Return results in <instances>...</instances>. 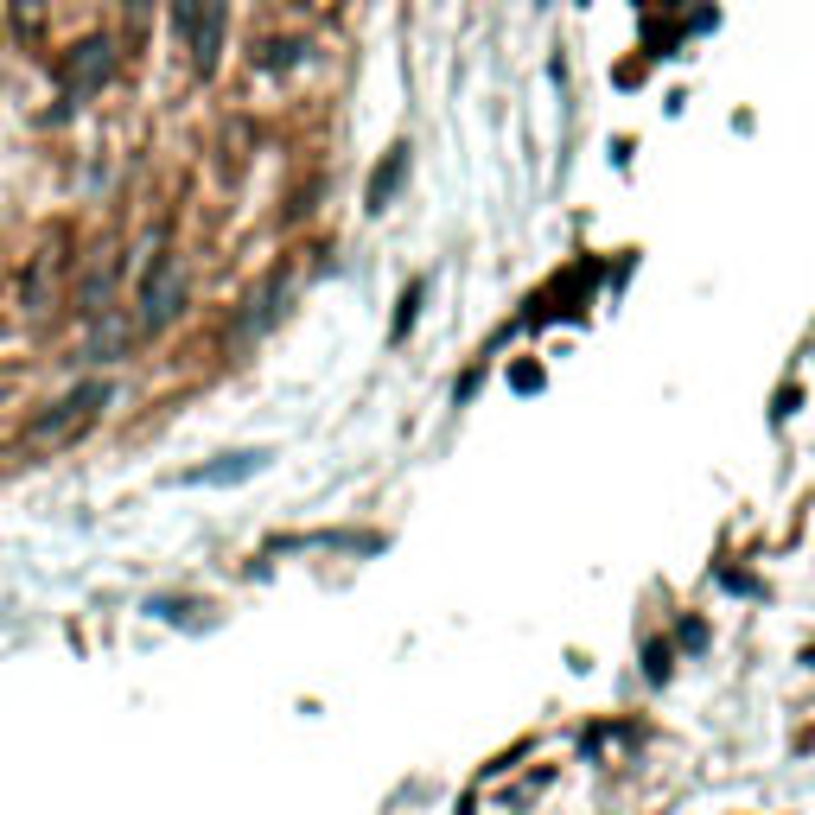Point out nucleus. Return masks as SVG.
<instances>
[{
    "mask_svg": "<svg viewBox=\"0 0 815 815\" xmlns=\"http://www.w3.org/2000/svg\"><path fill=\"white\" fill-rule=\"evenodd\" d=\"M102 402H109V389H102V383H83L77 395H64V402L51 408V414H39V421L26 427V440H20V446H32V453H51V446H64L71 433L90 427Z\"/></svg>",
    "mask_w": 815,
    "mask_h": 815,
    "instance_id": "1",
    "label": "nucleus"
},
{
    "mask_svg": "<svg viewBox=\"0 0 815 815\" xmlns=\"http://www.w3.org/2000/svg\"><path fill=\"white\" fill-rule=\"evenodd\" d=\"M179 300H185V262L179 255H153V268H147V281H141V312H134V325L141 332H160V325L179 319Z\"/></svg>",
    "mask_w": 815,
    "mask_h": 815,
    "instance_id": "2",
    "label": "nucleus"
},
{
    "mask_svg": "<svg viewBox=\"0 0 815 815\" xmlns=\"http://www.w3.org/2000/svg\"><path fill=\"white\" fill-rule=\"evenodd\" d=\"M172 20H179L185 39H192L198 71H211V64H217V45H223V0H179V7H172Z\"/></svg>",
    "mask_w": 815,
    "mask_h": 815,
    "instance_id": "3",
    "label": "nucleus"
},
{
    "mask_svg": "<svg viewBox=\"0 0 815 815\" xmlns=\"http://www.w3.org/2000/svg\"><path fill=\"white\" fill-rule=\"evenodd\" d=\"M109 71H115V51H109V39H90V45H83V58L71 64V96H90V90H96V83L109 77Z\"/></svg>",
    "mask_w": 815,
    "mask_h": 815,
    "instance_id": "4",
    "label": "nucleus"
},
{
    "mask_svg": "<svg viewBox=\"0 0 815 815\" xmlns=\"http://www.w3.org/2000/svg\"><path fill=\"white\" fill-rule=\"evenodd\" d=\"M262 459H268V453H236L230 465H204V472H192V484H236V478L262 472Z\"/></svg>",
    "mask_w": 815,
    "mask_h": 815,
    "instance_id": "5",
    "label": "nucleus"
},
{
    "mask_svg": "<svg viewBox=\"0 0 815 815\" xmlns=\"http://www.w3.org/2000/svg\"><path fill=\"white\" fill-rule=\"evenodd\" d=\"M402 172H408V147H395V153H389V166H383V172H376V179H370V211H383V204L395 198V185H402Z\"/></svg>",
    "mask_w": 815,
    "mask_h": 815,
    "instance_id": "6",
    "label": "nucleus"
},
{
    "mask_svg": "<svg viewBox=\"0 0 815 815\" xmlns=\"http://www.w3.org/2000/svg\"><path fill=\"white\" fill-rule=\"evenodd\" d=\"M147 7H153V0H128V26H141V20H147Z\"/></svg>",
    "mask_w": 815,
    "mask_h": 815,
    "instance_id": "7",
    "label": "nucleus"
},
{
    "mask_svg": "<svg viewBox=\"0 0 815 815\" xmlns=\"http://www.w3.org/2000/svg\"><path fill=\"white\" fill-rule=\"evenodd\" d=\"M7 389H13V383H7V376H0V395H7Z\"/></svg>",
    "mask_w": 815,
    "mask_h": 815,
    "instance_id": "8",
    "label": "nucleus"
}]
</instances>
